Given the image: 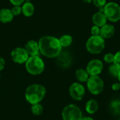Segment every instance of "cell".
<instances>
[{"label":"cell","mask_w":120,"mask_h":120,"mask_svg":"<svg viewBox=\"0 0 120 120\" xmlns=\"http://www.w3.org/2000/svg\"><path fill=\"white\" fill-rule=\"evenodd\" d=\"M39 52L49 58H56L62 51L59 39L53 36H44L38 41Z\"/></svg>","instance_id":"1"},{"label":"cell","mask_w":120,"mask_h":120,"mask_svg":"<svg viewBox=\"0 0 120 120\" xmlns=\"http://www.w3.org/2000/svg\"><path fill=\"white\" fill-rule=\"evenodd\" d=\"M46 89L45 86L39 84L30 85L25 90V97L26 101L31 105L40 103L46 96Z\"/></svg>","instance_id":"2"},{"label":"cell","mask_w":120,"mask_h":120,"mask_svg":"<svg viewBox=\"0 0 120 120\" xmlns=\"http://www.w3.org/2000/svg\"><path fill=\"white\" fill-rule=\"evenodd\" d=\"M25 65L26 70L32 75H41L45 69V63L39 56H29Z\"/></svg>","instance_id":"3"},{"label":"cell","mask_w":120,"mask_h":120,"mask_svg":"<svg viewBox=\"0 0 120 120\" xmlns=\"http://www.w3.org/2000/svg\"><path fill=\"white\" fill-rule=\"evenodd\" d=\"M86 50L91 54H98L105 48V39L100 35L90 37L86 43Z\"/></svg>","instance_id":"4"},{"label":"cell","mask_w":120,"mask_h":120,"mask_svg":"<svg viewBox=\"0 0 120 120\" xmlns=\"http://www.w3.org/2000/svg\"><path fill=\"white\" fill-rule=\"evenodd\" d=\"M82 117L81 109L74 104L66 105L62 111V118L63 120H81Z\"/></svg>","instance_id":"5"},{"label":"cell","mask_w":120,"mask_h":120,"mask_svg":"<svg viewBox=\"0 0 120 120\" xmlns=\"http://www.w3.org/2000/svg\"><path fill=\"white\" fill-rule=\"evenodd\" d=\"M86 84L89 91L93 95H98L104 89V82L99 76H90Z\"/></svg>","instance_id":"6"},{"label":"cell","mask_w":120,"mask_h":120,"mask_svg":"<svg viewBox=\"0 0 120 120\" xmlns=\"http://www.w3.org/2000/svg\"><path fill=\"white\" fill-rule=\"evenodd\" d=\"M104 13L108 20L116 22L120 20V6L115 2L107 3L104 6Z\"/></svg>","instance_id":"7"},{"label":"cell","mask_w":120,"mask_h":120,"mask_svg":"<svg viewBox=\"0 0 120 120\" xmlns=\"http://www.w3.org/2000/svg\"><path fill=\"white\" fill-rule=\"evenodd\" d=\"M85 91L86 90L84 86L79 82H75L72 84L69 88L70 96L73 100L77 101L83 99L85 95Z\"/></svg>","instance_id":"8"},{"label":"cell","mask_w":120,"mask_h":120,"mask_svg":"<svg viewBox=\"0 0 120 120\" xmlns=\"http://www.w3.org/2000/svg\"><path fill=\"white\" fill-rule=\"evenodd\" d=\"M13 61L18 64L25 63L29 58V55L24 48L17 47L14 49L11 53Z\"/></svg>","instance_id":"9"},{"label":"cell","mask_w":120,"mask_h":120,"mask_svg":"<svg viewBox=\"0 0 120 120\" xmlns=\"http://www.w3.org/2000/svg\"><path fill=\"white\" fill-rule=\"evenodd\" d=\"M86 70L89 76H98L103 70V62L98 59L91 60L87 64Z\"/></svg>","instance_id":"10"},{"label":"cell","mask_w":120,"mask_h":120,"mask_svg":"<svg viewBox=\"0 0 120 120\" xmlns=\"http://www.w3.org/2000/svg\"><path fill=\"white\" fill-rule=\"evenodd\" d=\"M57 65L62 68H69L72 63V58L71 55L67 51H61L56 57Z\"/></svg>","instance_id":"11"},{"label":"cell","mask_w":120,"mask_h":120,"mask_svg":"<svg viewBox=\"0 0 120 120\" xmlns=\"http://www.w3.org/2000/svg\"><path fill=\"white\" fill-rule=\"evenodd\" d=\"M24 49L27 51L29 56H39V54L40 53L39 44L37 41L34 40L28 41L26 43Z\"/></svg>","instance_id":"12"},{"label":"cell","mask_w":120,"mask_h":120,"mask_svg":"<svg viewBox=\"0 0 120 120\" xmlns=\"http://www.w3.org/2000/svg\"><path fill=\"white\" fill-rule=\"evenodd\" d=\"M115 32V27L112 24H105L101 27L100 30V36L105 39H110L112 37Z\"/></svg>","instance_id":"13"},{"label":"cell","mask_w":120,"mask_h":120,"mask_svg":"<svg viewBox=\"0 0 120 120\" xmlns=\"http://www.w3.org/2000/svg\"><path fill=\"white\" fill-rule=\"evenodd\" d=\"M107 20L108 19L105 13L103 12H100V11L96 13L92 18V21L94 25L98 26L99 27H101L105 24H107Z\"/></svg>","instance_id":"14"},{"label":"cell","mask_w":120,"mask_h":120,"mask_svg":"<svg viewBox=\"0 0 120 120\" xmlns=\"http://www.w3.org/2000/svg\"><path fill=\"white\" fill-rule=\"evenodd\" d=\"M14 15L11 9L1 8L0 10V22L2 23H8L13 20Z\"/></svg>","instance_id":"15"},{"label":"cell","mask_w":120,"mask_h":120,"mask_svg":"<svg viewBox=\"0 0 120 120\" xmlns=\"http://www.w3.org/2000/svg\"><path fill=\"white\" fill-rule=\"evenodd\" d=\"M98 108H99L98 103L95 99H91V100L88 101L85 105L86 111L90 115H93V114L96 113L98 111Z\"/></svg>","instance_id":"16"},{"label":"cell","mask_w":120,"mask_h":120,"mask_svg":"<svg viewBox=\"0 0 120 120\" xmlns=\"http://www.w3.org/2000/svg\"><path fill=\"white\" fill-rule=\"evenodd\" d=\"M21 7H22V13L25 17H30L34 14V6L29 1L23 3Z\"/></svg>","instance_id":"17"},{"label":"cell","mask_w":120,"mask_h":120,"mask_svg":"<svg viewBox=\"0 0 120 120\" xmlns=\"http://www.w3.org/2000/svg\"><path fill=\"white\" fill-rule=\"evenodd\" d=\"M76 78L79 82H86L89 78V75L88 74L86 70H84L83 68H79L76 71Z\"/></svg>","instance_id":"18"},{"label":"cell","mask_w":120,"mask_h":120,"mask_svg":"<svg viewBox=\"0 0 120 120\" xmlns=\"http://www.w3.org/2000/svg\"><path fill=\"white\" fill-rule=\"evenodd\" d=\"M58 39H59V41L62 48L68 47L72 43V37L70 34H64L62 37H60V38Z\"/></svg>","instance_id":"19"},{"label":"cell","mask_w":120,"mask_h":120,"mask_svg":"<svg viewBox=\"0 0 120 120\" xmlns=\"http://www.w3.org/2000/svg\"><path fill=\"white\" fill-rule=\"evenodd\" d=\"M32 113L35 116H39L43 113V107L40 103L32 105L31 107Z\"/></svg>","instance_id":"20"},{"label":"cell","mask_w":120,"mask_h":120,"mask_svg":"<svg viewBox=\"0 0 120 120\" xmlns=\"http://www.w3.org/2000/svg\"><path fill=\"white\" fill-rule=\"evenodd\" d=\"M108 71H109V73L113 77H117V76L119 75V72L120 71V68L115 63H112L109 68H108Z\"/></svg>","instance_id":"21"},{"label":"cell","mask_w":120,"mask_h":120,"mask_svg":"<svg viewBox=\"0 0 120 120\" xmlns=\"http://www.w3.org/2000/svg\"><path fill=\"white\" fill-rule=\"evenodd\" d=\"M110 108L111 110L114 114L116 115H120V101L115 100L113 101L110 104Z\"/></svg>","instance_id":"22"},{"label":"cell","mask_w":120,"mask_h":120,"mask_svg":"<svg viewBox=\"0 0 120 120\" xmlns=\"http://www.w3.org/2000/svg\"><path fill=\"white\" fill-rule=\"evenodd\" d=\"M103 60L105 63H114V60H115V54L112 53H106L104 57H103Z\"/></svg>","instance_id":"23"},{"label":"cell","mask_w":120,"mask_h":120,"mask_svg":"<svg viewBox=\"0 0 120 120\" xmlns=\"http://www.w3.org/2000/svg\"><path fill=\"white\" fill-rule=\"evenodd\" d=\"M92 2L94 5L98 8H104V6L107 4L106 0H92Z\"/></svg>","instance_id":"24"},{"label":"cell","mask_w":120,"mask_h":120,"mask_svg":"<svg viewBox=\"0 0 120 120\" xmlns=\"http://www.w3.org/2000/svg\"><path fill=\"white\" fill-rule=\"evenodd\" d=\"M11 11L14 16L18 15L22 13V7L20 6H13V7L11 9Z\"/></svg>","instance_id":"25"},{"label":"cell","mask_w":120,"mask_h":120,"mask_svg":"<svg viewBox=\"0 0 120 120\" xmlns=\"http://www.w3.org/2000/svg\"><path fill=\"white\" fill-rule=\"evenodd\" d=\"M100 30H101V27H99L98 26H96V25H94L91 27V35L92 36H98V35H100Z\"/></svg>","instance_id":"26"},{"label":"cell","mask_w":120,"mask_h":120,"mask_svg":"<svg viewBox=\"0 0 120 120\" xmlns=\"http://www.w3.org/2000/svg\"><path fill=\"white\" fill-rule=\"evenodd\" d=\"M114 63L116 64V65L120 68V51H117V52L115 54Z\"/></svg>","instance_id":"27"},{"label":"cell","mask_w":120,"mask_h":120,"mask_svg":"<svg viewBox=\"0 0 120 120\" xmlns=\"http://www.w3.org/2000/svg\"><path fill=\"white\" fill-rule=\"evenodd\" d=\"M9 1L11 3V4H13V6H20L25 2V0H9Z\"/></svg>","instance_id":"28"},{"label":"cell","mask_w":120,"mask_h":120,"mask_svg":"<svg viewBox=\"0 0 120 120\" xmlns=\"http://www.w3.org/2000/svg\"><path fill=\"white\" fill-rule=\"evenodd\" d=\"M5 65H6L5 60H4L2 57H0V72L2 71V70L4 69Z\"/></svg>","instance_id":"29"},{"label":"cell","mask_w":120,"mask_h":120,"mask_svg":"<svg viewBox=\"0 0 120 120\" xmlns=\"http://www.w3.org/2000/svg\"><path fill=\"white\" fill-rule=\"evenodd\" d=\"M112 89L113 91H119L120 89V82H116L114 83L112 85Z\"/></svg>","instance_id":"30"},{"label":"cell","mask_w":120,"mask_h":120,"mask_svg":"<svg viewBox=\"0 0 120 120\" xmlns=\"http://www.w3.org/2000/svg\"><path fill=\"white\" fill-rule=\"evenodd\" d=\"M81 120H94L93 118L90 117H83Z\"/></svg>","instance_id":"31"},{"label":"cell","mask_w":120,"mask_h":120,"mask_svg":"<svg viewBox=\"0 0 120 120\" xmlns=\"http://www.w3.org/2000/svg\"><path fill=\"white\" fill-rule=\"evenodd\" d=\"M82 1L86 2V3H91V2H92V0H82Z\"/></svg>","instance_id":"32"},{"label":"cell","mask_w":120,"mask_h":120,"mask_svg":"<svg viewBox=\"0 0 120 120\" xmlns=\"http://www.w3.org/2000/svg\"><path fill=\"white\" fill-rule=\"evenodd\" d=\"M117 79H118V80H119V82H120V72H119L118 76H117Z\"/></svg>","instance_id":"33"},{"label":"cell","mask_w":120,"mask_h":120,"mask_svg":"<svg viewBox=\"0 0 120 120\" xmlns=\"http://www.w3.org/2000/svg\"></svg>","instance_id":"34"},{"label":"cell","mask_w":120,"mask_h":120,"mask_svg":"<svg viewBox=\"0 0 120 120\" xmlns=\"http://www.w3.org/2000/svg\"><path fill=\"white\" fill-rule=\"evenodd\" d=\"M0 79H1V75H0Z\"/></svg>","instance_id":"35"}]
</instances>
